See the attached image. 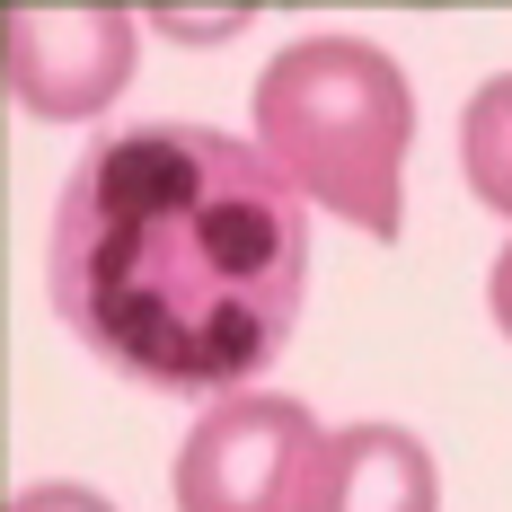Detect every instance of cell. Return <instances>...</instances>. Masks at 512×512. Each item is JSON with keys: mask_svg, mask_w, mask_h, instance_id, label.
Listing matches in <instances>:
<instances>
[{"mask_svg": "<svg viewBox=\"0 0 512 512\" xmlns=\"http://www.w3.org/2000/svg\"><path fill=\"white\" fill-rule=\"evenodd\" d=\"M301 512H433V451L407 424H345L318 442Z\"/></svg>", "mask_w": 512, "mask_h": 512, "instance_id": "cell-5", "label": "cell"}, {"mask_svg": "<svg viewBox=\"0 0 512 512\" xmlns=\"http://www.w3.org/2000/svg\"><path fill=\"white\" fill-rule=\"evenodd\" d=\"M415 133L407 71L362 36H301L256 80V151L283 186L371 239H398V159Z\"/></svg>", "mask_w": 512, "mask_h": 512, "instance_id": "cell-2", "label": "cell"}, {"mask_svg": "<svg viewBox=\"0 0 512 512\" xmlns=\"http://www.w3.org/2000/svg\"><path fill=\"white\" fill-rule=\"evenodd\" d=\"M133 71V9H9V98L45 124L98 115Z\"/></svg>", "mask_w": 512, "mask_h": 512, "instance_id": "cell-4", "label": "cell"}, {"mask_svg": "<svg viewBox=\"0 0 512 512\" xmlns=\"http://www.w3.org/2000/svg\"><path fill=\"white\" fill-rule=\"evenodd\" d=\"M318 424L301 398L230 389L177 451V512H301L318 468Z\"/></svg>", "mask_w": 512, "mask_h": 512, "instance_id": "cell-3", "label": "cell"}, {"mask_svg": "<svg viewBox=\"0 0 512 512\" xmlns=\"http://www.w3.org/2000/svg\"><path fill=\"white\" fill-rule=\"evenodd\" d=\"M45 283L106 371L230 398L301 327L309 221L256 142L212 124H133L71 168Z\"/></svg>", "mask_w": 512, "mask_h": 512, "instance_id": "cell-1", "label": "cell"}, {"mask_svg": "<svg viewBox=\"0 0 512 512\" xmlns=\"http://www.w3.org/2000/svg\"><path fill=\"white\" fill-rule=\"evenodd\" d=\"M486 292H495V327L512 336V248L495 256V283H486Z\"/></svg>", "mask_w": 512, "mask_h": 512, "instance_id": "cell-9", "label": "cell"}, {"mask_svg": "<svg viewBox=\"0 0 512 512\" xmlns=\"http://www.w3.org/2000/svg\"><path fill=\"white\" fill-rule=\"evenodd\" d=\"M460 168H468V186H477V204L512 212V71L468 98V115H460Z\"/></svg>", "mask_w": 512, "mask_h": 512, "instance_id": "cell-6", "label": "cell"}, {"mask_svg": "<svg viewBox=\"0 0 512 512\" xmlns=\"http://www.w3.org/2000/svg\"><path fill=\"white\" fill-rule=\"evenodd\" d=\"M159 27H168V36L212 45V36H239V27H248V9H159Z\"/></svg>", "mask_w": 512, "mask_h": 512, "instance_id": "cell-7", "label": "cell"}, {"mask_svg": "<svg viewBox=\"0 0 512 512\" xmlns=\"http://www.w3.org/2000/svg\"><path fill=\"white\" fill-rule=\"evenodd\" d=\"M9 512H115V504L89 486H27V495H9Z\"/></svg>", "mask_w": 512, "mask_h": 512, "instance_id": "cell-8", "label": "cell"}]
</instances>
